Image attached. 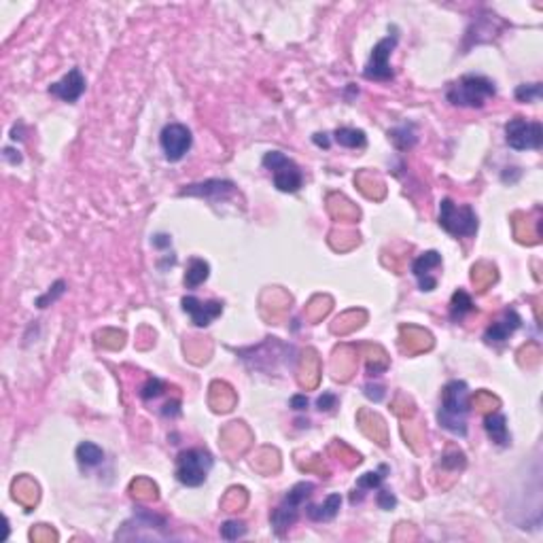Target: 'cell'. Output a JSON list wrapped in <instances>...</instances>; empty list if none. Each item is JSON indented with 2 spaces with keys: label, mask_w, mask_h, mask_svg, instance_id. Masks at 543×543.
<instances>
[{
  "label": "cell",
  "mask_w": 543,
  "mask_h": 543,
  "mask_svg": "<svg viewBox=\"0 0 543 543\" xmlns=\"http://www.w3.org/2000/svg\"><path fill=\"white\" fill-rule=\"evenodd\" d=\"M469 391L463 380H452L443 386L441 408L437 421L443 429L454 435H467V414H469Z\"/></svg>",
  "instance_id": "obj_1"
},
{
  "label": "cell",
  "mask_w": 543,
  "mask_h": 543,
  "mask_svg": "<svg viewBox=\"0 0 543 543\" xmlns=\"http://www.w3.org/2000/svg\"><path fill=\"white\" fill-rule=\"evenodd\" d=\"M495 94H497V88L490 79L482 75H465L448 88L446 98L454 107L480 109L486 105L488 98H495Z\"/></svg>",
  "instance_id": "obj_2"
},
{
  "label": "cell",
  "mask_w": 543,
  "mask_h": 543,
  "mask_svg": "<svg viewBox=\"0 0 543 543\" xmlns=\"http://www.w3.org/2000/svg\"><path fill=\"white\" fill-rule=\"evenodd\" d=\"M211 469H213V456L211 452L202 448L183 450L176 458V480L191 488L204 484Z\"/></svg>",
  "instance_id": "obj_3"
},
{
  "label": "cell",
  "mask_w": 543,
  "mask_h": 543,
  "mask_svg": "<svg viewBox=\"0 0 543 543\" xmlns=\"http://www.w3.org/2000/svg\"><path fill=\"white\" fill-rule=\"evenodd\" d=\"M439 225L456 238H471L478 231V215L469 204L458 206L446 198L439 204Z\"/></svg>",
  "instance_id": "obj_4"
},
{
  "label": "cell",
  "mask_w": 543,
  "mask_h": 543,
  "mask_svg": "<svg viewBox=\"0 0 543 543\" xmlns=\"http://www.w3.org/2000/svg\"><path fill=\"white\" fill-rule=\"evenodd\" d=\"M315 484L310 482H300L291 488V492L285 497V501L272 512V527L278 535H285L300 518V507L304 505V501L312 495Z\"/></svg>",
  "instance_id": "obj_5"
},
{
  "label": "cell",
  "mask_w": 543,
  "mask_h": 543,
  "mask_svg": "<svg viewBox=\"0 0 543 543\" xmlns=\"http://www.w3.org/2000/svg\"><path fill=\"white\" fill-rule=\"evenodd\" d=\"M263 166L270 168L274 172V185L276 189L285 191V194H295L300 191L302 183H304V176L300 172V168L289 159L285 157L283 153L278 151H270L265 157H263Z\"/></svg>",
  "instance_id": "obj_6"
},
{
  "label": "cell",
  "mask_w": 543,
  "mask_h": 543,
  "mask_svg": "<svg viewBox=\"0 0 543 543\" xmlns=\"http://www.w3.org/2000/svg\"><path fill=\"white\" fill-rule=\"evenodd\" d=\"M505 134H507V144L516 151L542 149L543 127L539 121H527L524 117H514L507 123Z\"/></svg>",
  "instance_id": "obj_7"
},
{
  "label": "cell",
  "mask_w": 543,
  "mask_h": 543,
  "mask_svg": "<svg viewBox=\"0 0 543 543\" xmlns=\"http://www.w3.org/2000/svg\"><path fill=\"white\" fill-rule=\"evenodd\" d=\"M395 47H397V34L382 38L371 49V58L365 66V77L367 79H371V81H391L393 79V68L389 64V58H391Z\"/></svg>",
  "instance_id": "obj_8"
},
{
  "label": "cell",
  "mask_w": 543,
  "mask_h": 543,
  "mask_svg": "<svg viewBox=\"0 0 543 543\" xmlns=\"http://www.w3.org/2000/svg\"><path fill=\"white\" fill-rule=\"evenodd\" d=\"M159 142H162V149L166 153V159L168 162H179L191 149V132L183 123H170L162 130Z\"/></svg>",
  "instance_id": "obj_9"
},
{
  "label": "cell",
  "mask_w": 543,
  "mask_h": 543,
  "mask_svg": "<svg viewBox=\"0 0 543 543\" xmlns=\"http://www.w3.org/2000/svg\"><path fill=\"white\" fill-rule=\"evenodd\" d=\"M435 346L433 335L429 329L418 325H401L399 327V348L410 354V357H416V354H423V352H429Z\"/></svg>",
  "instance_id": "obj_10"
},
{
  "label": "cell",
  "mask_w": 543,
  "mask_h": 543,
  "mask_svg": "<svg viewBox=\"0 0 543 543\" xmlns=\"http://www.w3.org/2000/svg\"><path fill=\"white\" fill-rule=\"evenodd\" d=\"M218 441H221V448L227 454L240 456V454H244L253 446V433H251V429L244 423L236 421V423H229V425H225L221 429Z\"/></svg>",
  "instance_id": "obj_11"
},
{
  "label": "cell",
  "mask_w": 543,
  "mask_h": 543,
  "mask_svg": "<svg viewBox=\"0 0 543 543\" xmlns=\"http://www.w3.org/2000/svg\"><path fill=\"white\" fill-rule=\"evenodd\" d=\"M357 427L361 429V433L365 435L367 439H371L374 443H378L380 448L389 446V427L386 421L374 412L371 408H361L357 412Z\"/></svg>",
  "instance_id": "obj_12"
},
{
  "label": "cell",
  "mask_w": 543,
  "mask_h": 543,
  "mask_svg": "<svg viewBox=\"0 0 543 543\" xmlns=\"http://www.w3.org/2000/svg\"><path fill=\"white\" fill-rule=\"evenodd\" d=\"M359 352L352 344H342L331 354V374L337 382H348L357 374Z\"/></svg>",
  "instance_id": "obj_13"
},
{
  "label": "cell",
  "mask_w": 543,
  "mask_h": 543,
  "mask_svg": "<svg viewBox=\"0 0 543 543\" xmlns=\"http://www.w3.org/2000/svg\"><path fill=\"white\" fill-rule=\"evenodd\" d=\"M321 376H323V365H321L319 352L315 348H306L300 359V367H297L300 386L306 391H315L321 384Z\"/></svg>",
  "instance_id": "obj_14"
},
{
  "label": "cell",
  "mask_w": 543,
  "mask_h": 543,
  "mask_svg": "<svg viewBox=\"0 0 543 543\" xmlns=\"http://www.w3.org/2000/svg\"><path fill=\"white\" fill-rule=\"evenodd\" d=\"M291 302H293V300H291V295H289L285 289H280V287H270V289H265V291L261 293V297H259L261 315H263L265 319H272V321L283 319V317L289 312Z\"/></svg>",
  "instance_id": "obj_15"
},
{
  "label": "cell",
  "mask_w": 543,
  "mask_h": 543,
  "mask_svg": "<svg viewBox=\"0 0 543 543\" xmlns=\"http://www.w3.org/2000/svg\"><path fill=\"white\" fill-rule=\"evenodd\" d=\"M83 92H85V77L81 75L79 68H73L62 81L49 85V94H53L56 98L64 102H77L83 96Z\"/></svg>",
  "instance_id": "obj_16"
},
{
  "label": "cell",
  "mask_w": 543,
  "mask_h": 543,
  "mask_svg": "<svg viewBox=\"0 0 543 543\" xmlns=\"http://www.w3.org/2000/svg\"><path fill=\"white\" fill-rule=\"evenodd\" d=\"M183 310L191 317L194 325H211L223 312L221 302H200L198 297H183Z\"/></svg>",
  "instance_id": "obj_17"
},
{
  "label": "cell",
  "mask_w": 543,
  "mask_h": 543,
  "mask_svg": "<svg viewBox=\"0 0 543 543\" xmlns=\"http://www.w3.org/2000/svg\"><path fill=\"white\" fill-rule=\"evenodd\" d=\"M357 352H359V357L365 359V367H367L369 376H380L391 365V357H389V352L380 344L361 342V344H357Z\"/></svg>",
  "instance_id": "obj_18"
},
{
  "label": "cell",
  "mask_w": 543,
  "mask_h": 543,
  "mask_svg": "<svg viewBox=\"0 0 543 543\" xmlns=\"http://www.w3.org/2000/svg\"><path fill=\"white\" fill-rule=\"evenodd\" d=\"M512 227H514V238L520 244L533 246L542 238V218H531V215H527V213H514Z\"/></svg>",
  "instance_id": "obj_19"
},
{
  "label": "cell",
  "mask_w": 543,
  "mask_h": 543,
  "mask_svg": "<svg viewBox=\"0 0 543 543\" xmlns=\"http://www.w3.org/2000/svg\"><path fill=\"white\" fill-rule=\"evenodd\" d=\"M441 265V255L437 251H427L412 263V274L421 280L423 291H433L437 287V278L431 276V270Z\"/></svg>",
  "instance_id": "obj_20"
},
{
  "label": "cell",
  "mask_w": 543,
  "mask_h": 543,
  "mask_svg": "<svg viewBox=\"0 0 543 543\" xmlns=\"http://www.w3.org/2000/svg\"><path fill=\"white\" fill-rule=\"evenodd\" d=\"M11 492H13V499L23 507V510H34L38 505V499H41V488L38 484L34 482V478L30 475H19L13 480L11 484Z\"/></svg>",
  "instance_id": "obj_21"
},
{
  "label": "cell",
  "mask_w": 543,
  "mask_h": 543,
  "mask_svg": "<svg viewBox=\"0 0 543 543\" xmlns=\"http://www.w3.org/2000/svg\"><path fill=\"white\" fill-rule=\"evenodd\" d=\"M327 213L333 221L339 223H357L361 218V209L352 204L346 196L342 194H329L325 200Z\"/></svg>",
  "instance_id": "obj_22"
},
{
  "label": "cell",
  "mask_w": 543,
  "mask_h": 543,
  "mask_svg": "<svg viewBox=\"0 0 543 543\" xmlns=\"http://www.w3.org/2000/svg\"><path fill=\"white\" fill-rule=\"evenodd\" d=\"M238 404V395L236 391L223 382V380H215L211 386H209V406L213 408V412H218V414H227L236 408Z\"/></svg>",
  "instance_id": "obj_23"
},
{
  "label": "cell",
  "mask_w": 543,
  "mask_h": 543,
  "mask_svg": "<svg viewBox=\"0 0 543 543\" xmlns=\"http://www.w3.org/2000/svg\"><path fill=\"white\" fill-rule=\"evenodd\" d=\"M354 185L357 189L367 198V200H374V202H382L386 198V185L384 181L371 172V170H359L354 174Z\"/></svg>",
  "instance_id": "obj_24"
},
{
  "label": "cell",
  "mask_w": 543,
  "mask_h": 543,
  "mask_svg": "<svg viewBox=\"0 0 543 543\" xmlns=\"http://www.w3.org/2000/svg\"><path fill=\"white\" fill-rule=\"evenodd\" d=\"M520 325H522L520 315H518L516 310H507V312L503 315L501 321L492 323V325L486 329L484 339H486L488 344H501V342H505Z\"/></svg>",
  "instance_id": "obj_25"
},
{
  "label": "cell",
  "mask_w": 543,
  "mask_h": 543,
  "mask_svg": "<svg viewBox=\"0 0 543 543\" xmlns=\"http://www.w3.org/2000/svg\"><path fill=\"white\" fill-rule=\"evenodd\" d=\"M227 194H233L231 181H206V183L189 185L181 191V196H198V198H209V200L225 198Z\"/></svg>",
  "instance_id": "obj_26"
},
{
  "label": "cell",
  "mask_w": 543,
  "mask_h": 543,
  "mask_svg": "<svg viewBox=\"0 0 543 543\" xmlns=\"http://www.w3.org/2000/svg\"><path fill=\"white\" fill-rule=\"evenodd\" d=\"M365 323H367V312H365L363 308H352V310L342 312V315L331 323V333L344 337V335L354 333L357 329H361Z\"/></svg>",
  "instance_id": "obj_27"
},
{
  "label": "cell",
  "mask_w": 543,
  "mask_h": 543,
  "mask_svg": "<svg viewBox=\"0 0 543 543\" xmlns=\"http://www.w3.org/2000/svg\"><path fill=\"white\" fill-rule=\"evenodd\" d=\"M497 278H499L497 265L490 263V261H478L471 268V283H473L478 293H486L497 283Z\"/></svg>",
  "instance_id": "obj_28"
},
{
  "label": "cell",
  "mask_w": 543,
  "mask_h": 543,
  "mask_svg": "<svg viewBox=\"0 0 543 543\" xmlns=\"http://www.w3.org/2000/svg\"><path fill=\"white\" fill-rule=\"evenodd\" d=\"M253 469H257L259 473L263 475H272V473H278L280 471V454L276 448H259L255 458H253Z\"/></svg>",
  "instance_id": "obj_29"
},
{
  "label": "cell",
  "mask_w": 543,
  "mask_h": 543,
  "mask_svg": "<svg viewBox=\"0 0 543 543\" xmlns=\"http://www.w3.org/2000/svg\"><path fill=\"white\" fill-rule=\"evenodd\" d=\"M484 427L488 437L499 443V446H510V431H507V421L501 412H490L484 418Z\"/></svg>",
  "instance_id": "obj_30"
},
{
  "label": "cell",
  "mask_w": 543,
  "mask_h": 543,
  "mask_svg": "<svg viewBox=\"0 0 543 543\" xmlns=\"http://www.w3.org/2000/svg\"><path fill=\"white\" fill-rule=\"evenodd\" d=\"M361 242V236L359 231L350 229V227H335L331 233H329V244L333 251L337 253H346V251H352L354 246H359Z\"/></svg>",
  "instance_id": "obj_31"
},
{
  "label": "cell",
  "mask_w": 543,
  "mask_h": 543,
  "mask_svg": "<svg viewBox=\"0 0 543 543\" xmlns=\"http://www.w3.org/2000/svg\"><path fill=\"white\" fill-rule=\"evenodd\" d=\"M339 505H342V497L339 495H329L325 499V503L321 505H308L306 514L310 520L315 522H327V520H333L339 512Z\"/></svg>",
  "instance_id": "obj_32"
},
{
  "label": "cell",
  "mask_w": 543,
  "mask_h": 543,
  "mask_svg": "<svg viewBox=\"0 0 543 543\" xmlns=\"http://www.w3.org/2000/svg\"><path fill=\"white\" fill-rule=\"evenodd\" d=\"M130 495H132L136 501H140V503H153V501L159 499V488H157V484H155L153 480H149V478H136V480H132V484H130Z\"/></svg>",
  "instance_id": "obj_33"
},
{
  "label": "cell",
  "mask_w": 543,
  "mask_h": 543,
  "mask_svg": "<svg viewBox=\"0 0 543 543\" xmlns=\"http://www.w3.org/2000/svg\"><path fill=\"white\" fill-rule=\"evenodd\" d=\"M329 454L333 456V458H337L344 467H348V469H352V467H357V465H361V454L357 452V450H352L346 441H342V439H333L331 443H329Z\"/></svg>",
  "instance_id": "obj_34"
},
{
  "label": "cell",
  "mask_w": 543,
  "mask_h": 543,
  "mask_svg": "<svg viewBox=\"0 0 543 543\" xmlns=\"http://www.w3.org/2000/svg\"><path fill=\"white\" fill-rule=\"evenodd\" d=\"M406 425H404V437H406V443L414 450V452H423L425 450V446H427V429H425V425H421V423H412V418L410 421H404Z\"/></svg>",
  "instance_id": "obj_35"
},
{
  "label": "cell",
  "mask_w": 543,
  "mask_h": 543,
  "mask_svg": "<svg viewBox=\"0 0 543 543\" xmlns=\"http://www.w3.org/2000/svg\"><path fill=\"white\" fill-rule=\"evenodd\" d=\"M248 505V492L242 486H231L221 499V510L223 512H242Z\"/></svg>",
  "instance_id": "obj_36"
},
{
  "label": "cell",
  "mask_w": 543,
  "mask_h": 543,
  "mask_svg": "<svg viewBox=\"0 0 543 543\" xmlns=\"http://www.w3.org/2000/svg\"><path fill=\"white\" fill-rule=\"evenodd\" d=\"M382 473H386V467H384V465L380 467V471H369V473L361 475V478L357 480V488H354V492H352L350 501H352V503H357V501H361V499H363L365 490L378 488V486L382 484V480H384V475H382Z\"/></svg>",
  "instance_id": "obj_37"
},
{
  "label": "cell",
  "mask_w": 543,
  "mask_h": 543,
  "mask_svg": "<svg viewBox=\"0 0 543 543\" xmlns=\"http://www.w3.org/2000/svg\"><path fill=\"white\" fill-rule=\"evenodd\" d=\"M333 308V300L329 295H315L306 304V319L310 323H321Z\"/></svg>",
  "instance_id": "obj_38"
},
{
  "label": "cell",
  "mask_w": 543,
  "mask_h": 543,
  "mask_svg": "<svg viewBox=\"0 0 543 543\" xmlns=\"http://www.w3.org/2000/svg\"><path fill=\"white\" fill-rule=\"evenodd\" d=\"M439 465H441V469L450 471V473L456 478V475L465 469V465H467L465 452H463V450H458L456 446H448V448H446V452L441 454Z\"/></svg>",
  "instance_id": "obj_39"
},
{
  "label": "cell",
  "mask_w": 543,
  "mask_h": 543,
  "mask_svg": "<svg viewBox=\"0 0 543 543\" xmlns=\"http://www.w3.org/2000/svg\"><path fill=\"white\" fill-rule=\"evenodd\" d=\"M335 142L346 147V149H363L367 144V136H365L363 130L339 127V130H335Z\"/></svg>",
  "instance_id": "obj_40"
},
{
  "label": "cell",
  "mask_w": 543,
  "mask_h": 543,
  "mask_svg": "<svg viewBox=\"0 0 543 543\" xmlns=\"http://www.w3.org/2000/svg\"><path fill=\"white\" fill-rule=\"evenodd\" d=\"M209 274H211V265L204 261V259H191L189 261V265H187V274H185V285L189 287V289H196V287H200L206 278H209Z\"/></svg>",
  "instance_id": "obj_41"
},
{
  "label": "cell",
  "mask_w": 543,
  "mask_h": 543,
  "mask_svg": "<svg viewBox=\"0 0 543 543\" xmlns=\"http://www.w3.org/2000/svg\"><path fill=\"white\" fill-rule=\"evenodd\" d=\"M77 460L83 465V467H96L105 460V452L100 446L92 443V441H83L77 446Z\"/></svg>",
  "instance_id": "obj_42"
},
{
  "label": "cell",
  "mask_w": 543,
  "mask_h": 543,
  "mask_svg": "<svg viewBox=\"0 0 543 543\" xmlns=\"http://www.w3.org/2000/svg\"><path fill=\"white\" fill-rule=\"evenodd\" d=\"M473 310V300L467 291L458 289L454 295H452V302H450V317L452 321H460L467 312Z\"/></svg>",
  "instance_id": "obj_43"
},
{
  "label": "cell",
  "mask_w": 543,
  "mask_h": 543,
  "mask_svg": "<svg viewBox=\"0 0 543 543\" xmlns=\"http://www.w3.org/2000/svg\"><path fill=\"white\" fill-rule=\"evenodd\" d=\"M211 350H213V346L209 342H204L202 337H191L185 342V352H187L189 361H194V363L206 361L211 357Z\"/></svg>",
  "instance_id": "obj_44"
},
{
  "label": "cell",
  "mask_w": 543,
  "mask_h": 543,
  "mask_svg": "<svg viewBox=\"0 0 543 543\" xmlns=\"http://www.w3.org/2000/svg\"><path fill=\"white\" fill-rule=\"evenodd\" d=\"M471 406L482 412V414H490V412H497L501 408V401L497 395H492L490 391H478L473 397H471Z\"/></svg>",
  "instance_id": "obj_45"
},
{
  "label": "cell",
  "mask_w": 543,
  "mask_h": 543,
  "mask_svg": "<svg viewBox=\"0 0 543 543\" xmlns=\"http://www.w3.org/2000/svg\"><path fill=\"white\" fill-rule=\"evenodd\" d=\"M518 363L527 369H533L542 363V348L535 342H527L520 350H518Z\"/></svg>",
  "instance_id": "obj_46"
},
{
  "label": "cell",
  "mask_w": 543,
  "mask_h": 543,
  "mask_svg": "<svg viewBox=\"0 0 543 543\" xmlns=\"http://www.w3.org/2000/svg\"><path fill=\"white\" fill-rule=\"evenodd\" d=\"M391 408H393L395 416H399L401 421H410V418L416 416V404H414L408 395H404V393H399V395L393 399Z\"/></svg>",
  "instance_id": "obj_47"
},
{
  "label": "cell",
  "mask_w": 543,
  "mask_h": 543,
  "mask_svg": "<svg viewBox=\"0 0 543 543\" xmlns=\"http://www.w3.org/2000/svg\"><path fill=\"white\" fill-rule=\"evenodd\" d=\"M98 344L109 350H119L125 344V333L119 329H105L98 333Z\"/></svg>",
  "instance_id": "obj_48"
},
{
  "label": "cell",
  "mask_w": 543,
  "mask_h": 543,
  "mask_svg": "<svg viewBox=\"0 0 543 543\" xmlns=\"http://www.w3.org/2000/svg\"><path fill=\"white\" fill-rule=\"evenodd\" d=\"M389 136L393 138V142L397 144V149H410V147L416 142V136H414V132H412V125L397 127V130L389 132Z\"/></svg>",
  "instance_id": "obj_49"
},
{
  "label": "cell",
  "mask_w": 543,
  "mask_h": 543,
  "mask_svg": "<svg viewBox=\"0 0 543 543\" xmlns=\"http://www.w3.org/2000/svg\"><path fill=\"white\" fill-rule=\"evenodd\" d=\"M246 535V527L238 520H227L221 524V537L227 539V542H233L238 537H244Z\"/></svg>",
  "instance_id": "obj_50"
},
{
  "label": "cell",
  "mask_w": 543,
  "mask_h": 543,
  "mask_svg": "<svg viewBox=\"0 0 543 543\" xmlns=\"http://www.w3.org/2000/svg\"><path fill=\"white\" fill-rule=\"evenodd\" d=\"M30 539L34 543H53L58 542V531L47 524H38L30 531Z\"/></svg>",
  "instance_id": "obj_51"
},
{
  "label": "cell",
  "mask_w": 543,
  "mask_h": 543,
  "mask_svg": "<svg viewBox=\"0 0 543 543\" xmlns=\"http://www.w3.org/2000/svg\"><path fill=\"white\" fill-rule=\"evenodd\" d=\"M542 98V83H531V85H520L516 90V100L520 102H533Z\"/></svg>",
  "instance_id": "obj_52"
},
{
  "label": "cell",
  "mask_w": 543,
  "mask_h": 543,
  "mask_svg": "<svg viewBox=\"0 0 543 543\" xmlns=\"http://www.w3.org/2000/svg\"><path fill=\"white\" fill-rule=\"evenodd\" d=\"M164 389H166V384L159 380V378H151L144 386H142V391H140V397L144 399V401H149V399H155V397H159L162 393H164Z\"/></svg>",
  "instance_id": "obj_53"
},
{
  "label": "cell",
  "mask_w": 543,
  "mask_h": 543,
  "mask_svg": "<svg viewBox=\"0 0 543 543\" xmlns=\"http://www.w3.org/2000/svg\"><path fill=\"white\" fill-rule=\"evenodd\" d=\"M300 469H302V471H315V473H319V475H323V478H329V473H331L321 456H315V458H310L308 463H302Z\"/></svg>",
  "instance_id": "obj_54"
},
{
  "label": "cell",
  "mask_w": 543,
  "mask_h": 543,
  "mask_svg": "<svg viewBox=\"0 0 543 543\" xmlns=\"http://www.w3.org/2000/svg\"><path fill=\"white\" fill-rule=\"evenodd\" d=\"M64 280H58L56 285H53V291H49L47 295H43V297H38V302H36V306L38 308H47V304L49 302H56V297H60L62 293H64Z\"/></svg>",
  "instance_id": "obj_55"
},
{
  "label": "cell",
  "mask_w": 543,
  "mask_h": 543,
  "mask_svg": "<svg viewBox=\"0 0 543 543\" xmlns=\"http://www.w3.org/2000/svg\"><path fill=\"white\" fill-rule=\"evenodd\" d=\"M378 505L382 510H393L397 505V499H395V495L391 490H380L378 492Z\"/></svg>",
  "instance_id": "obj_56"
},
{
  "label": "cell",
  "mask_w": 543,
  "mask_h": 543,
  "mask_svg": "<svg viewBox=\"0 0 543 543\" xmlns=\"http://www.w3.org/2000/svg\"><path fill=\"white\" fill-rule=\"evenodd\" d=\"M319 410L321 412H329V410H333L335 406H337V397L335 395H331V393H323L321 397H319Z\"/></svg>",
  "instance_id": "obj_57"
},
{
  "label": "cell",
  "mask_w": 543,
  "mask_h": 543,
  "mask_svg": "<svg viewBox=\"0 0 543 543\" xmlns=\"http://www.w3.org/2000/svg\"><path fill=\"white\" fill-rule=\"evenodd\" d=\"M365 395H367L369 399H374V401H380V399L384 397V386H380V384H376V386L367 384V386H365Z\"/></svg>",
  "instance_id": "obj_58"
},
{
  "label": "cell",
  "mask_w": 543,
  "mask_h": 543,
  "mask_svg": "<svg viewBox=\"0 0 543 543\" xmlns=\"http://www.w3.org/2000/svg\"><path fill=\"white\" fill-rule=\"evenodd\" d=\"M291 408H293V410H306V408H308V397H306V395H295V397H291Z\"/></svg>",
  "instance_id": "obj_59"
},
{
  "label": "cell",
  "mask_w": 543,
  "mask_h": 543,
  "mask_svg": "<svg viewBox=\"0 0 543 543\" xmlns=\"http://www.w3.org/2000/svg\"><path fill=\"white\" fill-rule=\"evenodd\" d=\"M179 414V401H168L164 406V416H176Z\"/></svg>",
  "instance_id": "obj_60"
},
{
  "label": "cell",
  "mask_w": 543,
  "mask_h": 543,
  "mask_svg": "<svg viewBox=\"0 0 543 543\" xmlns=\"http://www.w3.org/2000/svg\"><path fill=\"white\" fill-rule=\"evenodd\" d=\"M315 142H317L319 147H323V149L329 147V138H327V134H315Z\"/></svg>",
  "instance_id": "obj_61"
},
{
  "label": "cell",
  "mask_w": 543,
  "mask_h": 543,
  "mask_svg": "<svg viewBox=\"0 0 543 543\" xmlns=\"http://www.w3.org/2000/svg\"><path fill=\"white\" fill-rule=\"evenodd\" d=\"M155 244H157V246H166V244H170V238H168V236H157V238H155Z\"/></svg>",
  "instance_id": "obj_62"
}]
</instances>
